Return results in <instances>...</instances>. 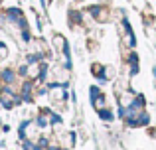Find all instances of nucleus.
I'll use <instances>...</instances> for the list:
<instances>
[]
</instances>
